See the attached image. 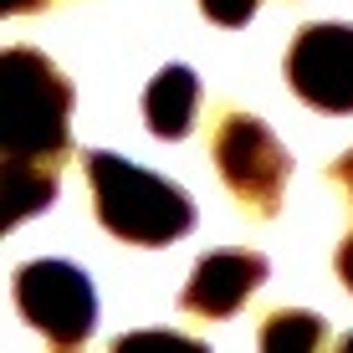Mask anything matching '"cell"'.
<instances>
[{
  "instance_id": "1",
  "label": "cell",
  "mask_w": 353,
  "mask_h": 353,
  "mask_svg": "<svg viewBox=\"0 0 353 353\" xmlns=\"http://www.w3.org/2000/svg\"><path fill=\"white\" fill-rule=\"evenodd\" d=\"M0 154L6 169H57L67 154V118L72 88L67 77L31 46H10L0 57Z\"/></svg>"
},
{
  "instance_id": "2",
  "label": "cell",
  "mask_w": 353,
  "mask_h": 353,
  "mask_svg": "<svg viewBox=\"0 0 353 353\" xmlns=\"http://www.w3.org/2000/svg\"><path fill=\"white\" fill-rule=\"evenodd\" d=\"M88 179L103 230H113L128 246H169L194 225V205L185 190L108 149L88 154Z\"/></svg>"
},
{
  "instance_id": "3",
  "label": "cell",
  "mask_w": 353,
  "mask_h": 353,
  "mask_svg": "<svg viewBox=\"0 0 353 353\" xmlns=\"http://www.w3.org/2000/svg\"><path fill=\"white\" fill-rule=\"evenodd\" d=\"M210 149H215V169H221V179L230 185V194L251 215H261V221L276 215L287 174H292V154L276 143V133L251 113H225L215 139H210Z\"/></svg>"
},
{
  "instance_id": "4",
  "label": "cell",
  "mask_w": 353,
  "mask_h": 353,
  "mask_svg": "<svg viewBox=\"0 0 353 353\" xmlns=\"http://www.w3.org/2000/svg\"><path fill=\"white\" fill-rule=\"evenodd\" d=\"M16 307L52 343V353H77L97 323L92 282L72 261H26L16 272Z\"/></svg>"
},
{
  "instance_id": "5",
  "label": "cell",
  "mask_w": 353,
  "mask_h": 353,
  "mask_svg": "<svg viewBox=\"0 0 353 353\" xmlns=\"http://www.w3.org/2000/svg\"><path fill=\"white\" fill-rule=\"evenodd\" d=\"M287 82L323 113H353V26H302L287 52Z\"/></svg>"
},
{
  "instance_id": "6",
  "label": "cell",
  "mask_w": 353,
  "mask_h": 353,
  "mask_svg": "<svg viewBox=\"0 0 353 353\" xmlns=\"http://www.w3.org/2000/svg\"><path fill=\"white\" fill-rule=\"evenodd\" d=\"M261 282H266L261 251H210V256L194 261L179 302H185V312H194V318H230Z\"/></svg>"
},
{
  "instance_id": "7",
  "label": "cell",
  "mask_w": 353,
  "mask_h": 353,
  "mask_svg": "<svg viewBox=\"0 0 353 353\" xmlns=\"http://www.w3.org/2000/svg\"><path fill=\"white\" fill-rule=\"evenodd\" d=\"M194 103H200V82L190 67H164L143 92V118H149L154 139H185L194 128Z\"/></svg>"
},
{
  "instance_id": "8",
  "label": "cell",
  "mask_w": 353,
  "mask_h": 353,
  "mask_svg": "<svg viewBox=\"0 0 353 353\" xmlns=\"http://www.w3.org/2000/svg\"><path fill=\"white\" fill-rule=\"evenodd\" d=\"M323 318L302 307H282L261 323V353H323Z\"/></svg>"
},
{
  "instance_id": "9",
  "label": "cell",
  "mask_w": 353,
  "mask_h": 353,
  "mask_svg": "<svg viewBox=\"0 0 353 353\" xmlns=\"http://www.w3.org/2000/svg\"><path fill=\"white\" fill-rule=\"evenodd\" d=\"M57 194V169H6L0 174V200H6V225H21L26 215L46 210Z\"/></svg>"
},
{
  "instance_id": "10",
  "label": "cell",
  "mask_w": 353,
  "mask_h": 353,
  "mask_svg": "<svg viewBox=\"0 0 353 353\" xmlns=\"http://www.w3.org/2000/svg\"><path fill=\"white\" fill-rule=\"evenodd\" d=\"M108 353H210V348L185 333H123Z\"/></svg>"
},
{
  "instance_id": "11",
  "label": "cell",
  "mask_w": 353,
  "mask_h": 353,
  "mask_svg": "<svg viewBox=\"0 0 353 353\" xmlns=\"http://www.w3.org/2000/svg\"><path fill=\"white\" fill-rule=\"evenodd\" d=\"M261 0H200V10L215 21V26H246L251 16H256Z\"/></svg>"
},
{
  "instance_id": "12",
  "label": "cell",
  "mask_w": 353,
  "mask_h": 353,
  "mask_svg": "<svg viewBox=\"0 0 353 353\" xmlns=\"http://www.w3.org/2000/svg\"><path fill=\"white\" fill-rule=\"evenodd\" d=\"M338 276L348 282V292H353V230H348V241L338 246Z\"/></svg>"
},
{
  "instance_id": "13",
  "label": "cell",
  "mask_w": 353,
  "mask_h": 353,
  "mask_svg": "<svg viewBox=\"0 0 353 353\" xmlns=\"http://www.w3.org/2000/svg\"><path fill=\"white\" fill-rule=\"evenodd\" d=\"M333 179H338V185H348V190H353V149H348L343 159L333 164Z\"/></svg>"
},
{
  "instance_id": "14",
  "label": "cell",
  "mask_w": 353,
  "mask_h": 353,
  "mask_svg": "<svg viewBox=\"0 0 353 353\" xmlns=\"http://www.w3.org/2000/svg\"><path fill=\"white\" fill-rule=\"evenodd\" d=\"M36 6H46V0H6V16H16V10H36Z\"/></svg>"
},
{
  "instance_id": "15",
  "label": "cell",
  "mask_w": 353,
  "mask_h": 353,
  "mask_svg": "<svg viewBox=\"0 0 353 353\" xmlns=\"http://www.w3.org/2000/svg\"><path fill=\"white\" fill-rule=\"evenodd\" d=\"M338 353H353V333L343 338V343H338Z\"/></svg>"
}]
</instances>
